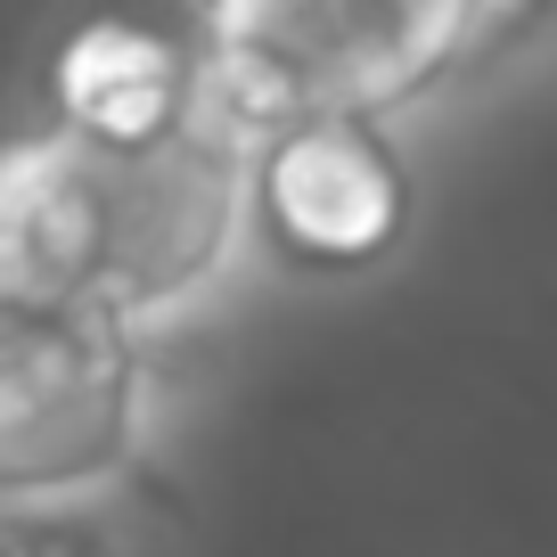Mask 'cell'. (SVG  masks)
I'll list each match as a JSON object with an SVG mask.
<instances>
[{"label": "cell", "mask_w": 557, "mask_h": 557, "mask_svg": "<svg viewBox=\"0 0 557 557\" xmlns=\"http://www.w3.org/2000/svg\"><path fill=\"white\" fill-rule=\"evenodd\" d=\"M255 164L206 123L157 148L34 132L0 164V312L157 320L222 271Z\"/></svg>", "instance_id": "cell-1"}, {"label": "cell", "mask_w": 557, "mask_h": 557, "mask_svg": "<svg viewBox=\"0 0 557 557\" xmlns=\"http://www.w3.org/2000/svg\"><path fill=\"white\" fill-rule=\"evenodd\" d=\"M517 25L524 17L508 9H394V0L213 9L197 17V50H206L197 123L255 164L296 123H377L385 107L435 90Z\"/></svg>", "instance_id": "cell-2"}, {"label": "cell", "mask_w": 557, "mask_h": 557, "mask_svg": "<svg viewBox=\"0 0 557 557\" xmlns=\"http://www.w3.org/2000/svg\"><path fill=\"white\" fill-rule=\"evenodd\" d=\"M139 329L107 312H0V484L50 508L107 484L139 443Z\"/></svg>", "instance_id": "cell-3"}, {"label": "cell", "mask_w": 557, "mask_h": 557, "mask_svg": "<svg viewBox=\"0 0 557 557\" xmlns=\"http://www.w3.org/2000/svg\"><path fill=\"white\" fill-rule=\"evenodd\" d=\"M255 213L296 262H377L410 222V173L377 123H296L255 157Z\"/></svg>", "instance_id": "cell-4"}, {"label": "cell", "mask_w": 557, "mask_h": 557, "mask_svg": "<svg viewBox=\"0 0 557 557\" xmlns=\"http://www.w3.org/2000/svg\"><path fill=\"white\" fill-rule=\"evenodd\" d=\"M197 83H206L197 34L181 41L164 25L99 17L58 50V123L107 148H157L197 123Z\"/></svg>", "instance_id": "cell-5"}, {"label": "cell", "mask_w": 557, "mask_h": 557, "mask_svg": "<svg viewBox=\"0 0 557 557\" xmlns=\"http://www.w3.org/2000/svg\"><path fill=\"white\" fill-rule=\"evenodd\" d=\"M9 557H139V541L115 533V517L99 508H74V500H50V508H9Z\"/></svg>", "instance_id": "cell-6"}]
</instances>
